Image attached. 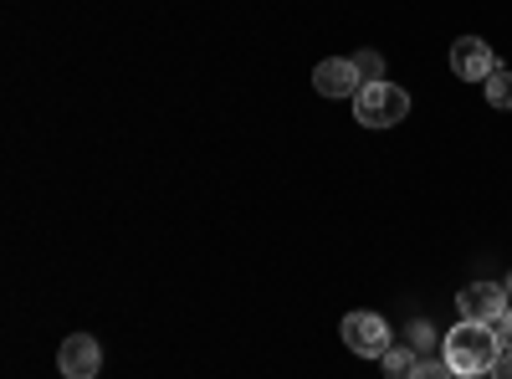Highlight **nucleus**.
I'll list each match as a JSON object with an SVG mask.
<instances>
[{
    "label": "nucleus",
    "mask_w": 512,
    "mask_h": 379,
    "mask_svg": "<svg viewBox=\"0 0 512 379\" xmlns=\"http://www.w3.org/2000/svg\"><path fill=\"white\" fill-rule=\"evenodd\" d=\"M441 354H446V364L456 369V379H482V374H492V364H497V354H502V339H497L492 323L461 318V323L446 333Z\"/></svg>",
    "instance_id": "1"
},
{
    "label": "nucleus",
    "mask_w": 512,
    "mask_h": 379,
    "mask_svg": "<svg viewBox=\"0 0 512 379\" xmlns=\"http://www.w3.org/2000/svg\"><path fill=\"white\" fill-rule=\"evenodd\" d=\"M405 113H410V98H405V88H395V82H364L359 98H354V118L364 123V129H395Z\"/></svg>",
    "instance_id": "2"
},
{
    "label": "nucleus",
    "mask_w": 512,
    "mask_h": 379,
    "mask_svg": "<svg viewBox=\"0 0 512 379\" xmlns=\"http://www.w3.org/2000/svg\"><path fill=\"white\" fill-rule=\"evenodd\" d=\"M57 369H62L67 379H98V369H103L98 339H88V333H72V339L62 344V354H57Z\"/></svg>",
    "instance_id": "7"
},
{
    "label": "nucleus",
    "mask_w": 512,
    "mask_h": 379,
    "mask_svg": "<svg viewBox=\"0 0 512 379\" xmlns=\"http://www.w3.org/2000/svg\"><path fill=\"white\" fill-rule=\"evenodd\" d=\"M313 88H318L323 98H359L364 77H359L354 57H328V62L313 67Z\"/></svg>",
    "instance_id": "5"
},
{
    "label": "nucleus",
    "mask_w": 512,
    "mask_h": 379,
    "mask_svg": "<svg viewBox=\"0 0 512 379\" xmlns=\"http://www.w3.org/2000/svg\"><path fill=\"white\" fill-rule=\"evenodd\" d=\"M344 344L359 359H384V349H390V323L379 313H349L344 318Z\"/></svg>",
    "instance_id": "3"
},
{
    "label": "nucleus",
    "mask_w": 512,
    "mask_h": 379,
    "mask_svg": "<svg viewBox=\"0 0 512 379\" xmlns=\"http://www.w3.org/2000/svg\"><path fill=\"white\" fill-rule=\"evenodd\" d=\"M456 308H461V318H472V323H497L507 313V287L502 282H466L456 292Z\"/></svg>",
    "instance_id": "4"
},
{
    "label": "nucleus",
    "mask_w": 512,
    "mask_h": 379,
    "mask_svg": "<svg viewBox=\"0 0 512 379\" xmlns=\"http://www.w3.org/2000/svg\"><path fill=\"white\" fill-rule=\"evenodd\" d=\"M410 379H456V369L446 364V354H431V359H420Z\"/></svg>",
    "instance_id": "10"
},
{
    "label": "nucleus",
    "mask_w": 512,
    "mask_h": 379,
    "mask_svg": "<svg viewBox=\"0 0 512 379\" xmlns=\"http://www.w3.org/2000/svg\"><path fill=\"white\" fill-rule=\"evenodd\" d=\"M507 292H512V277H507Z\"/></svg>",
    "instance_id": "14"
},
{
    "label": "nucleus",
    "mask_w": 512,
    "mask_h": 379,
    "mask_svg": "<svg viewBox=\"0 0 512 379\" xmlns=\"http://www.w3.org/2000/svg\"><path fill=\"white\" fill-rule=\"evenodd\" d=\"M451 72L461 82H487L497 72V57H492V47H487L482 36H461L456 47H451Z\"/></svg>",
    "instance_id": "6"
},
{
    "label": "nucleus",
    "mask_w": 512,
    "mask_h": 379,
    "mask_svg": "<svg viewBox=\"0 0 512 379\" xmlns=\"http://www.w3.org/2000/svg\"><path fill=\"white\" fill-rule=\"evenodd\" d=\"M492 379H512V349H502V354H497V364H492Z\"/></svg>",
    "instance_id": "13"
},
{
    "label": "nucleus",
    "mask_w": 512,
    "mask_h": 379,
    "mask_svg": "<svg viewBox=\"0 0 512 379\" xmlns=\"http://www.w3.org/2000/svg\"><path fill=\"white\" fill-rule=\"evenodd\" d=\"M415 364H420V359H415V349H405V344H400V349H395V344L384 349V379H410Z\"/></svg>",
    "instance_id": "8"
},
{
    "label": "nucleus",
    "mask_w": 512,
    "mask_h": 379,
    "mask_svg": "<svg viewBox=\"0 0 512 379\" xmlns=\"http://www.w3.org/2000/svg\"><path fill=\"white\" fill-rule=\"evenodd\" d=\"M354 67H359V77H364V82H384V57H379V52H359V57H354Z\"/></svg>",
    "instance_id": "11"
},
{
    "label": "nucleus",
    "mask_w": 512,
    "mask_h": 379,
    "mask_svg": "<svg viewBox=\"0 0 512 379\" xmlns=\"http://www.w3.org/2000/svg\"><path fill=\"white\" fill-rule=\"evenodd\" d=\"M492 328H497V339H502V349H512V308H507V313H502V318H497Z\"/></svg>",
    "instance_id": "12"
},
{
    "label": "nucleus",
    "mask_w": 512,
    "mask_h": 379,
    "mask_svg": "<svg viewBox=\"0 0 512 379\" xmlns=\"http://www.w3.org/2000/svg\"><path fill=\"white\" fill-rule=\"evenodd\" d=\"M482 88H487V103H492V108H512V72H507V67H497Z\"/></svg>",
    "instance_id": "9"
}]
</instances>
